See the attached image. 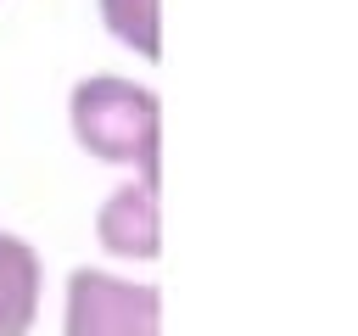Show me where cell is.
Masks as SVG:
<instances>
[{
    "instance_id": "3957f363",
    "label": "cell",
    "mask_w": 358,
    "mask_h": 336,
    "mask_svg": "<svg viewBox=\"0 0 358 336\" xmlns=\"http://www.w3.org/2000/svg\"><path fill=\"white\" fill-rule=\"evenodd\" d=\"M95 241L112 258H140L151 263L162 252V213H157V185L151 179H123L106 190V202L95 207Z\"/></svg>"
},
{
    "instance_id": "7a4b0ae2",
    "label": "cell",
    "mask_w": 358,
    "mask_h": 336,
    "mask_svg": "<svg viewBox=\"0 0 358 336\" xmlns=\"http://www.w3.org/2000/svg\"><path fill=\"white\" fill-rule=\"evenodd\" d=\"M62 336H162V291L117 269L78 263L67 274Z\"/></svg>"
},
{
    "instance_id": "6da1fadb",
    "label": "cell",
    "mask_w": 358,
    "mask_h": 336,
    "mask_svg": "<svg viewBox=\"0 0 358 336\" xmlns=\"http://www.w3.org/2000/svg\"><path fill=\"white\" fill-rule=\"evenodd\" d=\"M67 123L73 140L117 168H134L140 179L157 185V157H162V101L151 84L123 78V73H84L67 90Z\"/></svg>"
},
{
    "instance_id": "277c9868",
    "label": "cell",
    "mask_w": 358,
    "mask_h": 336,
    "mask_svg": "<svg viewBox=\"0 0 358 336\" xmlns=\"http://www.w3.org/2000/svg\"><path fill=\"white\" fill-rule=\"evenodd\" d=\"M45 291L39 246L17 230H0V336H28Z\"/></svg>"
},
{
    "instance_id": "5b68a950",
    "label": "cell",
    "mask_w": 358,
    "mask_h": 336,
    "mask_svg": "<svg viewBox=\"0 0 358 336\" xmlns=\"http://www.w3.org/2000/svg\"><path fill=\"white\" fill-rule=\"evenodd\" d=\"M101 6V22L140 56H157L162 50V0H95Z\"/></svg>"
}]
</instances>
